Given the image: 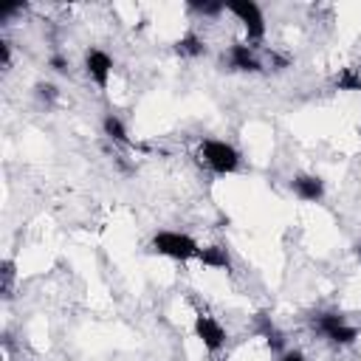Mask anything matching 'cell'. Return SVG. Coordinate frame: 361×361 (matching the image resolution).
Here are the masks:
<instances>
[{
	"label": "cell",
	"instance_id": "7",
	"mask_svg": "<svg viewBox=\"0 0 361 361\" xmlns=\"http://www.w3.org/2000/svg\"><path fill=\"white\" fill-rule=\"evenodd\" d=\"M226 59H228V71H243V73H259L262 71V62H259L254 45H248V42H234L228 48Z\"/></svg>",
	"mask_w": 361,
	"mask_h": 361
},
{
	"label": "cell",
	"instance_id": "17",
	"mask_svg": "<svg viewBox=\"0 0 361 361\" xmlns=\"http://www.w3.org/2000/svg\"><path fill=\"white\" fill-rule=\"evenodd\" d=\"M48 65H51L56 73H68V59H65L62 54H51V56H48Z\"/></svg>",
	"mask_w": 361,
	"mask_h": 361
},
{
	"label": "cell",
	"instance_id": "6",
	"mask_svg": "<svg viewBox=\"0 0 361 361\" xmlns=\"http://www.w3.org/2000/svg\"><path fill=\"white\" fill-rule=\"evenodd\" d=\"M85 73L90 76V82H96L104 90L110 82V73H113V56L102 48H90L85 54Z\"/></svg>",
	"mask_w": 361,
	"mask_h": 361
},
{
	"label": "cell",
	"instance_id": "3",
	"mask_svg": "<svg viewBox=\"0 0 361 361\" xmlns=\"http://www.w3.org/2000/svg\"><path fill=\"white\" fill-rule=\"evenodd\" d=\"M310 324H313V330H319L330 344H336V347H347V344H353L355 338H358V327L355 324H350L344 316H338V313H316L313 319H310Z\"/></svg>",
	"mask_w": 361,
	"mask_h": 361
},
{
	"label": "cell",
	"instance_id": "11",
	"mask_svg": "<svg viewBox=\"0 0 361 361\" xmlns=\"http://www.w3.org/2000/svg\"><path fill=\"white\" fill-rule=\"evenodd\" d=\"M102 130H104V135H107L110 141H116V144H121V147H133L130 133H127V127H124V121H121L118 116L107 113V116L102 118Z\"/></svg>",
	"mask_w": 361,
	"mask_h": 361
},
{
	"label": "cell",
	"instance_id": "10",
	"mask_svg": "<svg viewBox=\"0 0 361 361\" xmlns=\"http://www.w3.org/2000/svg\"><path fill=\"white\" fill-rule=\"evenodd\" d=\"M197 262L206 268H214V271H231V257L223 245H203L197 251Z\"/></svg>",
	"mask_w": 361,
	"mask_h": 361
},
{
	"label": "cell",
	"instance_id": "8",
	"mask_svg": "<svg viewBox=\"0 0 361 361\" xmlns=\"http://www.w3.org/2000/svg\"><path fill=\"white\" fill-rule=\"evenodd\" d=\"M290 192L305 203H319L324 197V180L319 175H296L290 180Z\"/></svg>",
	"mask_w": 361,
	"mask_h": 361
},
{
	"label": "cell",
	"instance_id": "18",
	"mask_svg": "<svg viewBox=\"0 0 361 361\" xmlns=\"http://www.w3.org/2000/svg\"><path fill=\"white\" fill-rule=\"evenodd\" d=\"M279 361H307V358H305L299 350H285V353L279 355Z\"/></svg>",
	"mask_w": 361,
	"mask_h": 361
},
{
	"label": "cell",
	"instance_id": "16",
	"mask_svg": "<svg viewBox=\"0 0 361 361\" xmlns=\"http://www.w3.org/2000/svg\"><path fill=\"white\" fill-rule=\"evenodd\" d=\"M0 65H3V71L11 68V42L8 39H0Z\"/></svg>",
	"mask_w": 361,
	"mask_h": 361
},
{
	"label": "cell",
	"instance_id": "5",
	"mask_svg": "<svg viewBox=\"0 0 361 361\" xmlns=\"http://www.w3.org/2000/svg\"><path fill=\"white\" fill-rule=\"evenodd\" d=\"M192 330H195V338L203 344V350H206L209 355H217V353L226 347L228 333H226V327H223L214 316H209V313H197Z\"/></svg>",
	"mask_w": 361,
	"mask_h": 361
},
{
	"label": "cell",
	"instance_id": "20",
	"mask_svg": "<svg viewBox=\"0 0 361 361\" xmlns=\"http://www.w3.org/2000/svg\"><path fill=\"white\" fill-rule=\"evenodd\" d=\"M212 361H226V358H212Z\"/></svg>",
	"mask_w": 361,
	"mask_h": 361
},
{
	"label": "cell",
	"instance_id": "2",
	"mask_svg": "<svg viewBox=\"0 0 361 361\" xmlns=\"http://www.w3.org/2000/svg\"><path fill=\"white\" fill-rule=\"evenodd\" d=\"M200 161L214 175H234L240 169V152L220 138H203L200 141Z\"/></svg>",
	"mask_w": 361,
	"mask_h": 361
},
{
	"label": "cell",
	"instance_id": "19",
	"mask_svg": "<svg viewBox=\"0 0 361 361\" xmlns=\"http://www.w3.org/2000/svg\"><path fill=\"white\" fill-rule=\"evenodd\" d=\"M355 254H358V257H361V243H358V245H355Z\"/></svg>",
	"mask_w": 361,
	"mask_h": 361
},
{
	"label": "cell",
	"instance_id": "4",
	"mask_svg": "<svg viewBox=\"0 0 361 361\" xmlns=\"http://www.w3.org/2000/svg\"><path fill=\"white\" fill-rule=\"evenodd\" d=\"M226 11L234 14L243 23L248 42H262L265 39V14H262L259 3H254V0H226Z\"/></svg>",
	"mask_w": 361,
	"mask_h": 361
},
{
	"label": "cell",
	"instance_id": "15",
	"mask_svg": "<svg viewBox=\"0 0 361 361\" xmlns=\"http://www.w3.org/2000/svg\"><path fill=\"white\" fill-rule=\"evenodd\" d=\"M34 96H37L45 107H51V104L59 99V87H56L54 82H37V85H34Z\"/></svg>",
	"mask_w": 361,
	"mask_h": 361
},
{
	"label": "cell",
	"instance_id": "14",
	"mask_svg": "<svg viewBox=\"0 0 361 361\" xmlns=\"http://www.w3.org/2000/svg\"><path fill=\"white\" fill-rule=\"evenodd\" d=\"M14 279H17L14 259H3V262H0V290H3L6 299L14 293Z\"/></svg>",
	"mask_w": 361,
	"mask_h": 361
},
{
	"label": "cell",
	"instance_id": "1",
	"mask_svg": "<svg viewBox=\"0 0 361 361\" xmlns=\"http://www.w3.org/2000/svg\"><path fill=\"white\" fill-rule=\"evenodd\" d=\"M149 248H152L155 254L169 257V259H178V262L197 259V251H200V245H197L195 237H189V234H183V231H169V228L155 231L152 240H149Z\"/></svg>",
	"mask_w": 361,
	"mask_h": 361
},
{
	"label": "cell",
	"instance_id": "9",
	"mask_svg": "<svg viewBox=\"0 0 361 361\" xmlns=\"http://www.w3.org/2000/svg\"><path fill=\"white\" fill-rule=\"evenodd\" d=\"M257 333L268 341V347L276 353V355H282L288 347H285V336L276 330V324L271 322V316L268 313H257Z\"/></svg>",
	"mask_w": 361,
	"mask_h": 361
},
{
	"label": "cell",
	"instance_id": "12",
	"mask_svg": "<svg viewBox=\"0 0 361 361\" xmlns=\"http://www.w3.org/2000/svg\"><path fill=\"white\" fill-rule=\"evenodd\" d=\"M175 54L178 56H183V59H197V56H203L206 54V42L197 37V34H183L178 42H175Z\"/></svg>",
	"mask_w": 361,
	"mask_h": 361
},
{
	"label": "cell",
	"instance_id": "13",
	"mask_svg": "<svg viewBox=\"0 0 361 361\" xmlns=\"http://www.w3.org/2000/svg\"><path fill=\"white\" fill-rule=\"evenodd\" d=\"M186 6L203 17H220L226 11V0H189Z\"/></svg>",
	"mask_w": 361,
	"mask_h": 361
}]
</instances>
